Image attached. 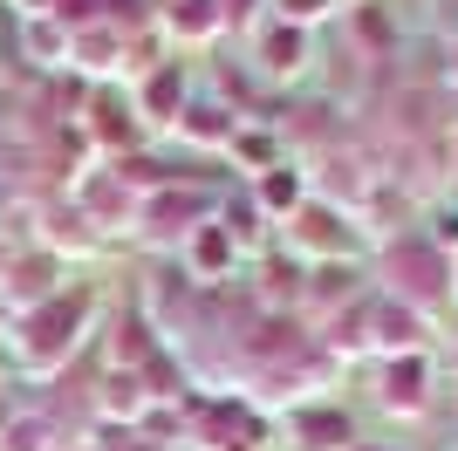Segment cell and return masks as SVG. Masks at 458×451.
Returning a JSON list of instances; mask_svg holds the SVG:
<instances>
[{
  "mask_svg": "<svg viewBox=\"0 0 458 451\" xmlns=\"http://www.w3.org/2000/svg\"><path fill=\"white\" fill-rule=\"evenodd\" d=\"M301 438H322L315 451H343V438H349V417H335V411H315V417H301Z\"/></svg>",
  "mask_w": 458,
  "mask_h": 451,
  "instance_id": "30bf717a",
  "label": "cell"
},
{
  "mask_svg": "<svg viewBox=\"0 0 458 451\" xmlns=\"http://www.w3.org/2000/svg\"><path fill=\"white\" fill-rule=\"evenodd\" d=\"M294 246H301V253H308V246H315V253H349L356 240L343 233V212L315 199V206H301V212H294Z\"/></svg>",
  "mask_w": 458,
  "mask_h": 451,
  "instance_id": "7a4b0ae2",
  "label": "cell"
},
{
  "mask_svg": "<svg viewBox=\"0 0 458 451\" xmlns=\"http://www.w3.org/2000/svg\"><path fill=\"white\" fill-rule=\"evenodd\" d=\"M185 260H191V274H199V267H206L212 281H219V274H226V267L240 260V246L226 240V226H199V240L185 246Z\"/></svg>",
  "mask_w": 458,
  "mask_h": 451,
  "instance_id": "5b68a950",
  "label": "cell"
},
{
  "mask_svg": "<svg viewBox=\"0 0 458 451\" xmlns=\"http://www.w3.org/2000/svg\"><path fill=\"white\" fill-rule=\"evenodd\" d=\"M137 110H144V123H178V116H185V75L157 62V69L144 75V89H137Z\"/></svg>",
  "mask_w": 458,
  "mask_h": 451,
  "instance_id": "3957f363",
  "label": "cell"
},
{
  "mask_svg": "<svg viewBox=\"0 0 458 451\" xmlns=\"http://www.w3.org/2000/svg\"><path fill=\"white\" fill-rule=\"evenodd\" d=\"M424 390H431V370L418 356L390 362V411H424Z\"/></svg>",
  "mask_w": 458,
  "mask_h": 451,
  "instance_id": "8992f818",
  "label": "cell"
},
{
  "mask_svg": "<svg viewBox=\"0 0 458 451\" xmlns=\"http://www.w3.org/2000/svg\"><path fill=\"white\" fill-rule=\"evenodd\" d=\"M0 321H7V301H0Z\"/></svg>",
  "mask_w": 458,
  "mask_h": 451,
  "instance_id": "5bb4252c",
  "label": "cell"
},
{
  "mask_svg": "<svg viewBox=\"0 0 458 451\" xmlns=\"http://www.w3.org/2000/svg\"><path fill=\"white\" fill-rule=\"evenodd\" d=\"M301 48H308V35H301V28H274V62H267V69H274V75L301 69Z\"/></svg>",
  "mask_w": 458,
  "mask_h": 451,
  "instance_id": "8fae6325",
  "label": "cell"
},
{
  "mask_svg": "<svg viewBox=\"0 0 458 451\" xmlns=\"http://www.w3.org/2000/svg\"><path fill=\"white\" fill-rule=\"evenodd\" d=\"M0 451H48V424H41V417H14V424L0 431Z\"/></svg>",
  "mask_w": 458,
  "mask_h": 451,
  "instance_id": "9c48e42d",
  "label": "cell"
},
{
  "mask_svg": "<svg viewBox=\"0 0 458 451\" xmlns=\"http://www.w3.org/2000/svg\"><path fill=\"white\" fill-rule=\"evenodd\" d=\"M226 150H233V157H253V165H267V171L281 165V157H274V137H267V131L253 137L247 123H240V131H233V144H226Z\"/></svg>",
  "mask_w": 458,
  "mask_h": 451,
  "instance_id": "7c38bea8",
  "label": "cell"
},
{
  "mask_svg": "<svg viewBox=\"0 0 458 451\" xmlns=\"http://www.w3.org/2000/svg\"><path fill=\"white\" fill-rule=\"evenodd\" d=\"M219 0H172V14H165V28H172L178 41H191V35H219Z\"/></svg>",
  "mask_w": 458,
  "mask_h": 451,
  "instance_id": "52a82bcc",
  "label": "cell"
},
{
  "mask_svg": "<svg viewBox=\"0 0 458 451\" xmlns=\"http://www.w3.org/2000/svg\"><path fill=\"white\" fill-rule=\"evenodd\" d=\"M55 274H62V260L48 253V246H41V253H21V260H7V301H21V308L55 301V294H62Z\"/></svg>",
  "mask_w": 458,
  "mask_h": 451,
  "instance_id": "6da1fadb",
  "label": "cell"
},
{
  "mask_svg": "<svg viewBox=\"0 0 458 451\" xmlns=\"http://www.w3.org/2000/svg\"><path fill=\"white\" fill-rule=\"evenodd\" d=\"M356 451H377V445H356Z\"/></svg>",
  "mask_w": 458,
  "mask_h": 451,
  "instance_id": "9a60e30c",
  "label": "cell"
},
{
  "mask_svg": "<svg viewBox=\"0 0 458 451\" xmlns=\"http://www.w3.org/2000/svg\"><path fill=\"white\" fill-rule=\"evenodd\" d=\"M253 178H260V185H253V206H267V212H287V219H294V212L308 206V178H301L294 165L253 171Z\"/></svg>",
  "mask_w": 458,
  "mask_h": 451,
  "instance_id": "277c9868",
  "label": "cell"
},
{
  "mask_svg": "<svg viewBox=\"0 0 458 451\" xmlns=\"http://www.w3.org/2000/svg\"><path fill=\"white\" fill-rule=\"evenodd\" d=\"M328 7H335V0H281V21L287 28H308V21H322Z\"/></svg>",
  "mask_w": 458,
  "mask_h": 451,
  "instance_id": "4fadbf2b",
  "label": "cell"
},
{
  "mask_svg": "<svg viewBox=\"0 0 458 451\" xmlns=\"http://www.w3.org/2000/svg\"><path fill=\"white\" fill-rule=\"evenodd\" d=\"M185 137H206V144H233V131H240V116H226L219 103H185Z\"/></svg>",
  "mask_w": 458,
  "mask_h": 451,
  "instance_id": "ba28073f",
  "label": "cell"
}]
</instances>
